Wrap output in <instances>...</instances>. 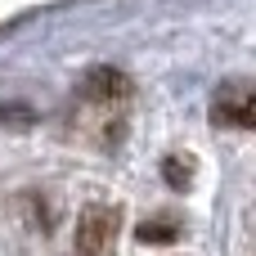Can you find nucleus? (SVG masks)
<instances>
[{"label":"nucleus","instance_id":"obj_2","mask_svg":"<svg viewBox=\"0 0 256 256\" xmlns=\"http://www.w3.org/2000/svg\"><path fill=\"white\" fill-rule=\"evenodd\" d=\"M212 117L216 122H225V126H252L256 108H252V86L248 81H230V86H220V94H216V104H212Z\"/></svg>","mask_w":256,"mask_h":256},{"label":"nucleus","instance_id":"obj_3","mask_svg":"<svg viewBox=\"0 0 256 256\" xmlns=\"http://www.w3.org/2000/svg\"><path fill=\"white\" fill-rule=\"evenodd\" d=\"M176 238H180V225H176V220H166V216H162V220H144V225H140V243H176Z\"/></svg>","mask_w":256,"mask_h":256},{"label":"nucleus","instance_id":"obj_1","mask_svg":"<svg viewBox=\"0 0 256 256\" xmlns=\"http://www.w3.org/2000/svg\"><path fill=\"white\" fill-rule=\"evenodd\" d=\"M117 207H86L81 220H76V238H72V252L76 256H112L117 248Z\"/></svg>","mask_w":256,"mask_h":256}]
</instances>
